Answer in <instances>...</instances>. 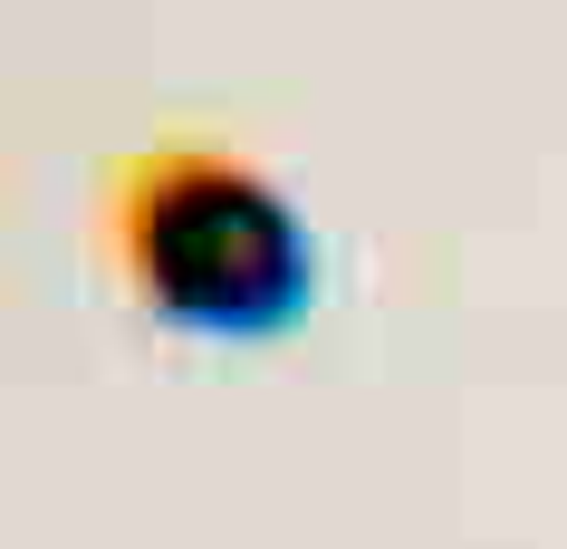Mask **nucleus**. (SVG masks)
Returning a JSON list of instances; mask_svg holds the SVG:
<instances>
[{
    "label": "nucleus",
    "mask_w": 567,
    "mask_h": 549,
    "mask_svg": "<svg viewBox=\"0 0 567 549\" xmlns=\"http://www.w3.org/2000/svg\"><path fill=\"white\" fill-rule=\"evenodd\" d=\"M96 251L154 328L289 337L318 299V242L299 203L212 135H164L96 164Z\"/></svg>",
    "instance_id": "obj_1"
}]
</instances>
